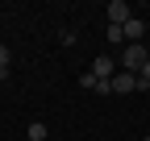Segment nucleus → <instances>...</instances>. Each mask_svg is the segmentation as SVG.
Masks as SVG:
<instances>
[{"label":"nucleus","instance_id":"nucleus-10","mask_svg":"<svg viewBox=\"0 0 150 141\" xmlns=\"http://www.w3.org/2000/svg\"><path fill=\"white\" fill-rule=\"evenodd\" d=\"M0 66H8V46H0Z\"/></svg>","mask_w":150,"mask_h":141},{"label":"nucleus","instance_id":"nucleus-5","mask_svg":"<svg viewBox=\"0 0 150 141\" xmlns=\"http://www.w3.org/2000/svg\"><path fill=\"white\" fill-rule=\"evenodd\" d=\"M92 75H96V79H112V75H117V62H112L108 54L92 58Z\"/></svg>","mask_w":150,"mask_h":141},{"label":"nucleus","instance_id":"nucleus-8","mask_svg":"<svg viewBox=\"0 0 150 141\" xmlns=\"http://www.w3.org/2000/svg\"><path fill=\"white\" fill-rule=\"evenodd\" d=\"M92 91H96V96H112V79H96Z\"/></svg>","mask_w":150,"mask_h":141},{"label":"nucleus","instance_id":"nucleus-7","mask_svg":"<svg viewBox=\"0 0 150 141\" xmlns=\"http://www.w3.org/2000/svg\"><path fill=\"white\" fill-rule=\"evenodd\" d=\"M125 42V29L121 25H108V46H121Z\"/></svg>","mask_w":150,"mask_h":141},{"label":"nucleus","instance_id":"nucleus-4","mask_svg":"<svg viewBox=\"0 0 150 141\" xmlns=\"http://www.w3.org/2000/svg\"><path fill=\"white\" fill-rule=\"evenodd\" d=\"M104 13H108V25H125L129 17H134V13H129V4H125V0H112V4H108Z\"/></svg>","mask_w":150,"mask_h":141},{"label":"nucleus","instance_id":"nucleus-2","mask_svg":"<svg viewBox=\"0 0 150 141\" xmlns=\"http://www.w3.org/2000/svg\"><path fill=\"white\" fill-rule=\"evenodd\" d=\"M129 91H138V75L117 70V75H112V96H129Z\"/></svg>","mask_w":150,"mask_h":141},{"label":"nucleus","instance_id":"nucleus-6","mask_svg":"<svg viewBox=\"0 0 150 141\" xmlns=\"http://www.w3.org/2000/svg\"><path fill=\"white\" fill-rule=\"evenodd\" d=\"M25 137H29V141H46V125H42V120H33V125L25 129Z\"/></svg>","mask_w":150,"mask_h":141},{"label":"nucleus","instance_id":"nucleus-9","mask_svg":"<svg viewBox=\"0 0 150 141\" xmlns=\"http://www.w3.org/2000/svg\"><path fill=\"white\" fill-rule=\"evenodd\" d=\"M138 87H150V62H146V66L138 70Z\"/></svg>","mask_w":150,"mask_h":141},{"label":"nucleus","instance_id":"nucleus-3","mask_svg":"<svg viewBox=\"0 0 150 141\" xmlns=\"http://www.w3.org/2000/svg\"><path fill=\"white\" fill-rule=\"evenodd\" d=\"M121 29H125V42H129V46H142V38H146V25H142V17H129V21H125Z\"/></svg>","mask_w":150,"mask_h":141},{"label":"nucleus","instance_id":"nucleus-1","mask_svg":"<svg viewBox=\"0 0 150 141\" xmlns=\"http://www.w3.org/2000/svg\"><path fill=\"white\" fill-rule=\"evenodd\" d=\"M146 62H150V50H146V46H121V70L138 75Z\"/></svg>","mask_w":150,"mask_h":141}]
</instances>
